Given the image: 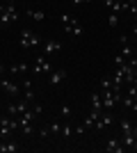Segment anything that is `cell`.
Listing matches in <instances>:
<instances>
[{
	"label": "cell",
	"mask_w": 137,
	"mask_h": 153,
	"mask_svg": "<svg viewBox=\"0 0 137 153\" xmlns=\"http://www.w3.org/2000/svg\"><path fill=\"white\" fill-rule=\"evenodd\" d=\"M133 34H137V21L133 23Z\"/></svg>",
	"instance_id": "22"
},
{
	"label": "cell",
	"mask_w": 137,
	"mask_h": 153,
	"mask_svg": "<svg viewBox=\"0 0 137 153\" xmlns=\"http://www.w3.org/2000/svg\"><path fill=\"white\" fill-rule=\"evenodd\" d=\"M0 2H16V0H0Z\"/></svg>",
	"instance_id": "23"
},
{
	"label": "cell",
	"mask_w": 137,
	"mask_h": 153,
	"mask_svg": "<svg viewBox=\"0 0 137 153\" xmlns=\"http://www.w3.org/2000/svg\"><path fill=\"white\" fill-rule=\"evenodd\" d=\"M41 110H44L41 105H34V108L25 110L23 114H19V117H16V119H19V130H21L23 135H25V137H27L30 133H32V123H34V119H37V117L41 114Z\"/></svg>",
	"instance_id": "1"
},
{
	"label": "cell",
	"mask_w": 137,
	"mask_h": 153,
	"mask_svg": "<svg viewBox=\"0 0 137 153\" xmlns=\"http://www.w3.org/2000/svg\"><path fill=\"white\" fill-rule=\"evenodd\" d=\"M16 21H19V9L14 7V2H9L5 7V12L0 14V27H7L12 23H16Z\"/></svg>",
	"instance_id": "3"
},
{
	"label": "cell",
	"mask_w": 137,
	"mask_h": 153,
	"mask_svg": "<svg viewBox=\"0 0 137 153\" xmlns=\"http://www.w3.org/2000/svg\"><path fill=\"white\" fill-rule=\"evenodd\" d=\"M112 123H114V117H112V110H103L101 112V117H98V121H96V130H103V128H110Z\"/></svg>",
	"instance_id": "5"
},
{
	"label": "cell",
	"mask_w": 137,
	"mask_h": 153,
	"mask_svg": "<svg viewBox=\"0 0 137 153\" xmlns=\"http://www.w3.org/2000/svg\"><path fill=\"white\" fill-rule=\"evenodd\" d=\"M62 123H64L62 119H57V121H53L50 126H48V133H50V135H59V133H62Z\"/></svg>",
	"instance_id": "15"
},
{
	"label": "cell",
	"mask_w": 137,
	"mask_h": 153,
	"mask_svg": "<svg viewBox=\"0 0 137 153\" xmlns=\"http://www.w3.org/2000/svg\"><path fill=\"white\" fill-rule=\"evenodd\" d=\"M53 66L50 62L44 57V55H37V59H34V66H32V73H50Z\"/></svg>",
	"instance_id": "6"
},
{
	"label": "cell",
	"mask_w": 137,
	"mask_h": 153,
	"mask_svg": "<svg viewBox=\"0 0 137 153\" xmlns=\"http://www.w3.org/2000/svg\"><path fill=\"white\" fill-rule=\"evenodd\" d=\"M0 89L7 91V94H12V96H19V94H21V87H19L16 82H12V80H7L5 76L0 78Z\"/></svg>",
	"instance_id": "7"
},
{
	"label": "cell",
	"mask_w": 137,
	"mask_h": 153,
	"mask_svg": "<svg viewBox=\"0 0 137 153\" xmlns=\"http://www.w3.org/2000/svg\"><path fill=\"white\" fill-rule=\"evenodd\" d=\"M119 25V14L110 12V16H107V27H117Z\"/></svg>",
	"instance_id": "17"
},
{
	"label": "cell",
	"mask_w": 137,
	"mask_h": 153,
	"mask_svg": "<svg viewBox=\"0 0 137 153\" xmlns=\"http://www.w3.org/2000/svg\"><path fill=\"white\" fill-rule=\"evenodd\" d=\"M59 135H62L64 140H69V137H73V135H76V130H73V126H71L69 121H64V123H62V133H59Z\"/></svg>",
	"instance_id": "13"
},
{
	"label": "cell",
	"mask_w": 137,
	"mask_h": 153,
	"mask_svg": "<svg viewBox=\"0 0 137 153\" xmlns=\"http://www.w3.org/2000/svg\"><path fill=\"white\" fill-rule=\"evenodd\" d=\"M27 16H30V19H32V21H37V23H39V21H44L46 19V14L44 12H41V9H27Z\"/></svg>",
	"instance_id": "14"
},
{
	"label": "cell",
	"mask_w": 137,
	"mask_h": 153,
	"mask_svg": "<svg viewBox=\"0 0 137 153\" xmlns=\"http://www.w3.org/2000/svg\"><path fill=\"white\" fill-rule=\"evenodd\" d=\"M16 151H21V144H19V142L0 140V153H16Z\"/></svg>",
	"instance_id": "10"
},
{
	"label": "cell",
	"mask_w": 137,
	"mask_h": 153,
	"mask_svg": "<svg viewBox=\"0 0 137 153\" xmlns=\"http://www.w3.org/2000/svg\"><path fill=\"white\" fill-rule=\"evenodd\" d=\"M126 62H128V59H126L124 55H117V57H114V66H124Z\"/></svg>",
	"instance_id": "19"
},
{
	"label": "cell",
	"mask_w": 137,
	"mask_h": 153,
	"mask_svg": "<svg viewBox=\"0 0 137 153\" xmlns=\"http://www.w3.org/2000/svg\"><path fill=\"white\" fill-rule=\"evenodd\" d=\"M59 23H62V27H64V32L69 37H80V34H82L80 21L76 19V16H71V14H62V16H59Z\"/></svg>",
	"instance_id": "2"
},
{
	"label": "cell",
	"mask_w": 137,
	"mask_h": 153,
	"mask_svg": "<svg viewBox=\"0 0 137 153\" xmlns=\"http://www.w3.org/2000/svg\"><path fill=\"white\" fill-rule=\"evenodd\" d=\"M124 142L121 140H117V137H110L107 140V144H105V151L107 153H124Z\"/></svg>",
	"instance_id": "9"
},
{
	"label": "cell",
	"mask_w": 137,
	"mask_h": 153,
	"mask_svg": "<svg viewBox=\"0 0 137 153\" xmlns=\"http://www.w3.org/2000/svg\"><path fill=\"white\" fill-rule=\"evenodd\" d=\"M69 117H71V108H69V105H62V108H59V119H62V121H69Z\"/></svg>",
	"instance_id": "16"
},
{
	"label": "cell",
	"mask_w": 137,
	"mask_h": 153,
	"mask_svg": "<svg viewBox=\"0 0 137 153\" xmlns=\"http://www.w3.org/2000/svg\"><path fill=\"white\" fill-rule=\"evenodd\" d=\"M73 5H82V2H91V0H71Z\"/></svg>",
	"instance_id": "20"
},
{
	"label": "cell",
	"mask_w": 137,
	"mask_h": 153,
	"mask_svg": "<svg viewBox=\"0 0 137 153\" xmlns=\"http://www.w3.org/2000/svg\"><path fill=\"white\" fill-rule=\"evenodd\" d=\"M89 108L91 110H103V89H101V91H91V96H89Z\"/></svg>",
	"instance_id": "11"
},
{
	"label": "cell",
	"mask_w": 137,
	"mask_h": 153,
	"mask_svg": "<svg viewBox=\"0 0 137 153\" xmlns=\"http://www.w3.org/2000/svg\"><path fill=\"white\" fill-rule=\"evenodd\" d=\"M62 51V41H57V39H48L44 44V55H53V53H59Z\"/></svg>",
	"instance_id": "12"
},
{
	"label": "cell",
	"mask_w": 137,
	"mask_h": 153,
	"mask_svg": "<svg viewBox=\"0 0 137 153\" xmlns=\"http://www.w3.org/2000/svg\"><path fill=\"white\" fill-rule=\"evenodd\" d=\"M19 44H21V48H34V46L41 44V39H39V34H37V32L23 30V32H21V37H19Z\"/></svg>",
	"instance_id": "4"
},
{
	"label": "cell",
	"mask_w": 137,
	"mask_h": 153,
	"mask_svg": "<svg viewBox=\"0 0 137 153\" xmlns=\"http://www.w3.org/2000/svg\"><path fill=\"white\" fill-rule=\"evenodd\" d=\"M2 76H5V64L0 62V78H2Z\"/></svg>",
	"instance_id": "21"
},
{
	"label": "cell",
	"mask_w": 137,
	"mask_h": 153,
	"mask_svg": "<svg viewBox=\"0 0 137 153\" xmlns=\"http://www.w3.org/2000/svg\"><path fill=\"white\" fill-rule=\"evenodd\" d=\"M66 78H69V73H66L64 69H57V71H50V87H59V85L64 82Z\"/></svg>",
	"instance_id": "8"
},
{
	"label": "cell",
	"mask_w": 137,
	"mask_h": 153,
	"mask_svg": "<svg viewBox=\"0 0 137 153\" xmlns=\"http://www.w3.org/2000/svg\"><path fill=\"white\" fill-rule=\"evenodd\" d=\"M27 69H30V64H14L9 71H12V73H23V71H27Z\"/></svg>",
	"instance_id": "18"
}]
</instances>
